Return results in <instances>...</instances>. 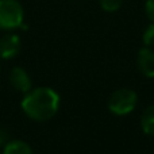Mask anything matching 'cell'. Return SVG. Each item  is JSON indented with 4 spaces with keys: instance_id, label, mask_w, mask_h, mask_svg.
Here are the masks:
<instances>
[{
    "instance_id": "6da1fadb",
    "label": "cell",
    "mask_w": 154,
    "mask_h": 154,
    "mask_svg": "<svg viewBox=\"0 0 154 154\" xmlns=\"http://www.w3.org/2000/svg\"><path fill=\"white\" fill-rule=\"evenodd\" d=\"M60 108V96L49 87L31 88L22 100V109L32 120L45 122L57 114Z\"/></svg>"
},
{
    "instance_id": "7a4b0ae2",
    "label": "cell",
    "mask_w": 154,
    "mask_h": 154,
    "mask_svg": "<svg viewBox=\"0 0 154 154\" xmlns=\"http://www.w3.org/2000/svg\"><path fill=\"white\" fill-rule=\"evenodd\" d=\"M24 10L18 0H0V30L11 31L23 24Z\"/></svg>"
},
{
    "instance_id": "3957f363",
    "label": "cell",
    "mask_w": 154,
    "mask_h": 154,
    "mask_svg": "<svg viewBox=\"0 0 154 154\" xmlns=\"http://www.w3.org/2000/svg\"><path fill=\"white\" fill-rule=\"evenodd\" d=\"M137 103H138V96L133 89L120 88L109 96L108 108L112 114L118 116H125L134 111Z\"/></svg>"
},
{
    "instance_id": "277c9868",
    "label": "cell",
    "mask_w": 154,
    "mask_h": 154,
    "mask_svg": "<svg viewBox=\"0 0 154 154\" xmlns=\"http://www.w3.org/2000/svg\"><path fill=\"white\" fill-rule=\"evenodd\" d=\"M8 81L12 85L14 89H16L18 92H22V93H27L32 88L31 79H30L29 73L20 66H15L10 70Z\"/></svg>"
},
{
    "instance_id": "5b68a950",
    "label": "cell",
    "mask_w": 154,
    "mask_h": 154,
    "mask_svg": "<svg viewBox=\"0 0 154 154\" xmlns=\"http://www.w3.org/2000/svg\"><path fill=\"white\" fill-rule=\"evenodd\" d=\"M22 42L16 34L8 32L0 38V57L4 60L14 58L20 51Z\"/></svg>"
},
{
    "instance_id": "8992f818",
    "label": "cell",
    "mask_w": 154,
    "mask_h": 154,
    "mask_svg": "<svg viewBox=\"0 0 154 154\" xmlns=\"http://www.w3.org/2000/svg\"><path fill=\"white\" fill-rule=\"evenodd\" d=\"M137 64H138L139 72L143 76L152 79L154 77V50L152 48H143L138 51L137 56Z\"/></svg>"
},
{
    "instance_id": "52a82bcc",
    "label": "cell",
    "mask_w": 154,
    "mask_h": 154,
    "mask_svg": "<svg viewBox=\"0 0 154 154\" xmlns=\"http://www.w3.org/2000/svg\"><path fill=\"white\" fill-rule=\"evenodd\" d=\"M3 154H34V152L27 142L15 139V141H10L5 143Z\"/></svg>"
},
{
    "instance_id": "ba28073f",
    "label": "cell",
    "mask_w": 154,
    "mask_h": 154,
    "mask_svg": "<svg viewBox=\"0 0 154 154\" xmlns=\"http://www.w3.org/2000/svg\"><path fill=\"white\" fill-rule=\"evenodd\" d=\"M141 126L142 130L147 135H154V104L147 107L141 118Z\"/></svg>"
},
{
    "instance_id": "9c48e42d",
    "label": "cell",
    "mask_w": 154,
    "mask_h": 154,
    "mask_svg": "<svg viewBox=\"0 0 154 154\" xmlns=\"http://www.w3.org/2000/svg\"><path fill=\"white\" fill-rule=\"evenodd\" d=\"M99 4L107 12H115L123 4V0H99Z\"/></svg>"
},
{
    "instance_id": "30bf717a",
    "label": "cell",
    "mask_w": 154,
    "mask_h": 154,
    "mask_svg": "<svg viewBox=\"0 0 154 154\" xmlns=\"http://www.w3.org/2000/svg\"><path fill=\"white\" fill-rule=\"evenodd\" d=\"M143 43L147 48H154V23L152 22V24L147 26V29L143 32Z\"/></svg>"
},
{
    "instance_id": "8fae6325",
    "label": "cell",
    "mask_w": 154,
    "mask_h": 154,
    "mask_svg": "<svg viewBox=\"0 0 154 154\" xmlns=\"http://www.w3.org/2000/svg\"><path fill=\"white\" fill-rule=\"evenodd\" d=\"M145 12L146 16L154 23V0H146L145 3Z\"/></svg>"
}]
</instances>
